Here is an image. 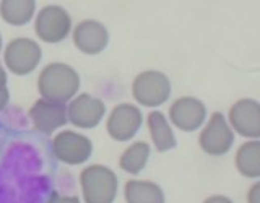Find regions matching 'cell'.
Listing matches in <instances>:
<instances>
[{
	"label": "cell",
	"instance_id": "1",
	"mask_svg": "<svg viewBox=\"0 0 260 203\" xmlns=\"http://www.w3.org/2000/svg\"><path fill=\"white\" fill-rule=\"evenodd\" d=\"M81 80L78 72L69 63L52 62L41 70L38 78V91L41 99L67 104L78 94Z\"/></svg>",
	"mask_w": 260,
	"mask_h": 203
},
{
	"label": "cell",
	"instance_id": "2",
	"mask_svg": "<svg viewBox=\"0 0 260 203\" xmlns=\"http://www.w3.org/2000/svg\"><path fill=\"white\" fill-rule=\"evenodd\" d=\"M80 185L85 203H114L119 192L116 173L103 164H91L81 171Z\"/></svg>",
	"mask_w": 260,
	"mask_h": 203
},
{
	"label": "cell",
	"instance_id": "3",
	"mask_svg": "<svg viewBox=\"0 0 260 203\" xmlns=\"http://www.w3.org/2000/svg\"><path fill=\"white\" fill-rule=\"evenodd\" d=\"M72 16L60 5H46L35 16V32L39 41L59 44L72 32Z\"/></svg>",
	"mask_w": 260,
	"mask_h": 203
},
{
	"label": "cell",
	"instance_id": "4",
	"mask_svg": "<svg viewBox=\"0 0 260 203\" xmlns=\"http://www.w3.org/2000/svg\"><path fill=\"white\" fill-rule=\"evenodd\" d=\"M171 81L162 72L145 70L132 83L134 99L143 108H159L171 96Z\"/></svg>",
	"mask_w": 260,
	"mask_h": 203
},
{
	"label": "cell",
	"instance_id": "5",
	"mask_svg": "<svg viewBox=\"0 0 260 203\" xmlns=\"http://www.w3.org/2000/svg\"><path fill=\"white\" fill-rule=\"evenodd\" d=\"M43 59V49L35 39L15 38L4 49V65L13 75L24 77L32 73Z\"/></svg>",
	"mask_w": 260,
	"mask_h": 203
},
{
	"label": "cell",
	"instance_id": "6",
	"mask_svg": "<svg viewBox=\"0 0 260 203\" xmlns=\"http://www.w3.org/2000/svg\"><path fill=\"white\" fill-rule=\"evenodd\" d=\"M52 153L63 164L78 166L93 154V142L83 133L73 130H60L52 138Z\"/></svg>",
	"mask_w": 260,
	"mask_h": 203
},
{
	"label": "cell",
	"instance_id": "7",
	"mask_svg": "<svg viewBox=\"0 0 260 203\" xmlns=\"http://www.w3.org/2000/svg\"><path fill=\"white\" fill-rule=\"evenodd\" d=\"M199 143L208 156H223L233 148L234 132L221 112H213L210 116L200 133Z\"/></svg>",
	"mask_w": 260,
	"mask_h": 203
},
{
	"label": "cell",
	"instance_id": "8",
	"mask_svg": "<svg viewBox=\"0 0 260 203\" xmlns=\"http://www.w3.org/2000/svg\"><path fill=\"white\" fill-rule=\"evenodd\" d=\"M143 124L142 111L135 104L122 103L112 108L106 120V130L116 142H128L138 133Z\"/></svg>",
	"mask_w": 260,
	"mask_h": 203
},
{
	"label": "cell",
	"instance_id": "9",
	"mask_svg": "<svg viewBox=\"0 0 260 203\" xmlns=\"http://www.w3.org/2000/svg\"><path fill=\"white\" fill-rule=\"evenodd\" d=\"M106 116V104L93 94H77L67 104V117L72 125L89 130L98 127Z\"/></svg>",
	"mask_w": 260,
	"mask_h": 203
},
{
	"label": "cell",
	"instance_id": "10",
	"mask_svg": "<svg viewBox=\"0 0 260 203\" xmlns=\"http://www.w3.org/2000/svg\"><path fill=\"white\" fill-rule=\"evenodd\" d=\"M228 124L234 133L249 140H258L260 137V104L255 99L236 101L228 112Z\"/></svg>",
	"mask_w": 260,
	"mask_h": 203
},
{
	"label": "cell",
	"instance_id": "11",
	"mask_svg": "<svg viewBox=\"0 0 260 203\" xmlns=\"http://www.w3.org/2000/svg\"><path fill=\"white\" fill-rule=\"evenodd\" d=\"M207 119V108L200 99L193 96H182L171 104L169 122L182 132H195Z\"/></svg>",
	"mask_w": 260,
	"mask_h": 203
},
{
	"label": "cell",
	"instance_id": "12",
	"mask_svg": "<svg viewBox=\"0 0 260 203\" xmlns=\"http://www.w3.org/2000/svg\"><path fill=\"white\" fill-rule=\"evenodd\" d=\"M29 119L36 132L52 135L54 132L69 124L67 104L38 99L29 109Z\"/></svg>",
	"mask_w": 260,
	"mask_h": 203
},
{
	"label": "cell",
	"instance_id": "13",
	"mask_svg": "<svg viewBox=\"0 0 260 203\" xmlns=\"http://www.w3.org/2000/svg\"><path fill=\"white\" fill-rule=\"evenodd\" d=\"M72 39L80 52L98 55L109 44V31L101 21L83 20L72 29Z\"/></svg>",
	"mask_w": 260,
	"mask_h": 203
},
{
	"label": "cell",
	"instance_id": "14",
	"mask_svg": "<svg viewBox=\"0 0 260 203\" xmlns=\"http://www.w3.org/2000/svg\"><path fill=\"white\" fill-rule=\"evenodd\" d=\"M146 122H148L150 137L156 151L166 153L169 150L176 148V145H177L176 135L165 114L161 111H151L148 114V117H146Z\"/></svg>",
	"mask_w": 260,
	"mask_h": 203
},
{
	"label": "cell",
	"instance_id": "15",
	"mask_svg": "<svg viewBox=\"0 0 260 203\" xmlns=\"http://www.w3.org/2000/svg\"><path fill=\"white\" fill-rule=\"evenodd\" d=\"M125 203H166L165 192L156 182L132 179L124 187Z\"/></svg>",
	"mask_w": 260,
	"mask_h": 203
},
{
	"label": "cell",
	"instance_id": "16",
	"mask_svg": "<svg viewBox=\"0 0 260 203\" xmlns=\"http://www.w3.org/2000/svg\"><path fill=\"white\" fill-rule=\"evenodd\" d=\"M0 16L10 26H24L36 16L35 0H2Z\"/></svg>",
	"mask_w": 260,
	"mask_h": 203
},
{
	"label": "cell",
	"instance_id": "17",
	"mask_svg": "<svg viewBox=\"0 0 260 203\" xmlns=\"http://www.w3.org/2000/svg\"><path fill=\"white\" fill-rule=\"evenodd\" d=\"M236 167L247 179L260 177V142L247 140L236 151Z\"/></svg>",
	"mask_w": 260,
	"mask_h": 203
},
{
	"label": "cell",
	"instance_id": "18",
	"mask_svg": "<svg viewBox=\"0 0 260 203\" xmlns=\"http://www.w3.org/2000/svg\"><path fill=\"white\" fill-rule=\"evenodd\" d=\"M150 154H151V148L148 143L135 142L130 146H127L125 151L120 154L119 166L124 173L137 176L146 167V164H148Z\"/></svg>",
	"mask_w": 260,
	"mask_h": 203
},
{
	"label": "cell",
	"instance_id": "19",
	"mask_svg": "<svg viewBox=\"0 0 260 203\" xmlns=\"http://www.w3.org/2000/svg\"><path fill=\"white\" fill-rule=\"evenodd\" d=\"M46 203H81L78 197H72V195H60L57 192H52L51 197L47 198Z\"/></svg>",
	"mask_w": 260,
	"mask_h": 203
},
{
	"label": "cell",
	"instance_id": "20",
	"mask_svg": "<svg viewBox=\"0 0 260 203\" xmlns=\"http://www.w3.org/2000/svg\"><path fill=\"white\" fill-rule=\"evenodd\" d=\"M247 203H260V184L255 182L247 192Z\"/></svg>",
	"mask_w": 260,
	"mask_h": 203
},
{
	"label": "cell",
	"instance_id": "21",
	"mask_svg": "<svg viewBox=\"0 0 260 203\" xmlns=\"http://www.w3.org/2000/svg\"><path fill=\"white\" fill-rule=\"evenodd\" d=\"M203 203H234V201L230 197H226V195H211Z\"/></svg>",
	"mask_w": 260,
	"mask_h": 203
},
{
	"label": "cell",
	"instance_id": "22",
	"mask_svg": "<svg viewBox=\"0 0 260 203\" xmlns=\"http://www.w3.org/2000/svg\"><path fill=\"white\" fill-rule=\"evenodd\" d=\"M8 101H10V93H8V88H0V111H4L7 108Z\"/></svg>",
	"mask_w": 260,
	"mask_h": 203
},
{
	"label": "cell",
	"instance_id": "23",
	"mask_svg": "<svg viewBox=\"0 0 260 203\" xmlns=\"http://www.w3.org/2000/svg\"><path fill=\"white\" fill-rule=\"evenodd\" d=\"M7 80H8L7 70H5L4 65L0 63V88H7Z\"/></svg>",
	"mask_w": 260,
	"mask_h": 203
},
{
	"label": "cell",
	"instance_id": "24",
	"mask_svg": "<svg viewBox=\"0 0 260 203\" xmlns=\"http://www.w3.org/2000/svg\"><path fill=\"white\" fill-rule=\"evenodd\" d=\"M2 154H4V140L0 137V159H2Z\"/></svg>",
	"mask_w": 260,
	"mask_h": 203
},
{
	"label": "cell",
	"instance_id": "25",
	"mask_svg": "<svg viewBox=\"0 0 260 203\" xmlns=\"http://www.w3.org/2000/svg\"><path fill=\"white\" fill-rule=\"evenodd\" d=\"M2 47H4V41H2V32H0V52H2Z\"/></svg>",
	"mask_w": 260,
	"mask_h": 203
}]
</instances>
